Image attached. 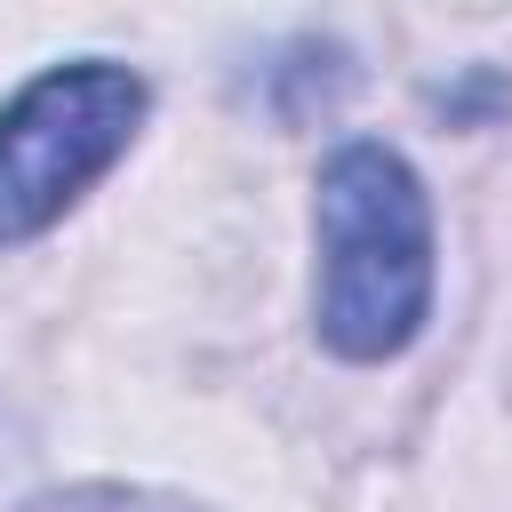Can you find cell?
I'll list each match as a JSON object with an SVG mask.
<instances>
[{"mask_svg": "<svg viewBox=\"0 0 512 512\" xmlns=\"http://www.w3.org/2000/svg\"><path fill=\"white\" fill-rule=\"evenodd\" d=\"M144 80L120 64H64L0 112V240L48 232L136 136Z\"/></svg>", "mask_w": 512, "mask_h": 512, "instance_id": "7a4b0ae2", "label": "cell"}, {"mask_svg": "<svg viewBox=\"0 0 512 512\" xmlns=\"http://www.w3.org/2000/svg\"><path fill=\"white\" fill-rule=\"evenodd\" d=\"M432 304L424 184L384 144H344L320 168V336L344 360H392Z\"/></svg>", "mask_w": 512, "mask_h": 512, "instance_id": "6da1fadb", "label": "cell"}]
</instances>
